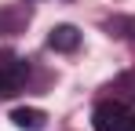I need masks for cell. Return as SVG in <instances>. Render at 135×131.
I'll list each match as a JSON object with an SVG mask.
<instances>
[{"label": "cell", "instance_id": "cell-5", "mask_svg": "<svg viewBox=\"0 0 135 131\" xmlns=\"http://www.w3.org/2000/svg\"><path fill=\"white\" fill-rule=\"evenodd\" d=\"M120 131H135V109H128V117H124V124H120Z\"/></svg>", "mask_w": 135, "mask_h": 131}, {"label": "cell", "instance_id": "cell-3", "mask_svg": "<svg viewBox=\"0 0 135 131\" xmlns=\"http://www.w3.org/2000/svg\"><path fill=\"white\" fill-rule=\"evenodd\" d=\"M47 44H51L55 51H77V47H80V33H77L73 26H55L51 37H47Z\"/></svg>", "mask_w": 135, "mask_h": 131}, {"label": "cell", "instance_id": "cell-2", "mask_svg": "<svg viewBox=\"0 0 135 131\" xmlns=\"http://www.w3.org/2000/svg\"><path fill=\"white\" fill-rule=\"evenodd\" d=\"M124 117H128V106H124V102H99L95 113H91L95 131H120Z\"/></svg>", "mask_w": 135, "mask_h": 131}, {"label": "cell", "instance_id": "cell-1", "mask_svg": "<svg viewBox=\"0 0 135 131\" xmlns=\"http://www.w3.org/2000/svg\"><path fill=\"white\" fill-rule=\"evenodd\" d=\"M22 87H26V66L11 55H0V98L18 95Z\"/></svg>", "mask_w": 135, "mask_h": 131}, {"label": "cell", "instance_id": "cell-4", "mask_svg": "<svg viewBox=\"0 0 135 131\" xmlns=\"http://www.w3.org/2000/svg\"><path fill=\"white\" fill-rule=\"evenodd\" d=\"M11 120H15V128H22V131H40L44 128V113L40 109H15Z\"/></svg>", "mask_w": 135, "mask_h": 131}]
</instances>
